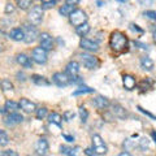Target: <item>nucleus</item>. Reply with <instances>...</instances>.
<instances>
[{"instance_id":"nucleus-43","label":"nucleus","mask_w":156,"mask_h":156,"mask_svg":"<svg viewBox=\"0 0 156 156\" xmlns=\"http://www.w3.org/2000/svg\"><path fill=\"white\" fill-rule=\"evenodd\" d=\"M85 154H86L87 156H96L95 151H92L91 148H86V150H85Z\"/></svg>"},{"instance_id":"nucleus-29","label":"nucleus","mask_w":156,"mask_h":156,"mask_svg":"<svg viewBox=\"0 0 156 156\" xmlns=\"http://www.w3.org/2000/svg\"><path fill=\"white\" fill-rule=\"evenodd\" d=\"M47 115H48V109L46 108V107H42V108L37 109V119L38 120H43Z\"/></svg>"},{"instance_id":"nucleus-47","label":"nucleus","mask_w":156,"mask_h":156,"mask_svg":"<svg viewBox=\"0 0 156 156\" xmlns=\"http://www.w3.org/2000/svg\"><path fill=\"white\" fill-rule=\"evenodd\" d=\"M152 136H154V139H155V142H156V131H152Z\"/></svg>"},{"instance_id":"nucleus-40","label":"nucleus","mask_w":156,"mask_h":156,"mask_svg":"<svg viewBox=\"0 0 156 156\" xmlns=\"http://www.w3.org/2000/svg\"><path fill=\"white\" fill-rule=\"evenodd\" d=\"M130 29H131L133 31H136V33H139V34H143V30H142V29H139L138 25H134V23H131Z\"/></svg>"},{"instance_id":"nucleus-18","label":"nucleus","mask_w":156,"mask_h":156,"mask_svg":"<svg viewBox=\"0 0 156 156\" xmlns=\"http://www.w3.org/2000/svg\"><path fill=\"white\" fill-rule=\"evenodd\" d=\"M17 62L23 68H31L33 66L31 58L27 55H25V53H20V55H17Z\"/></svg>"},{"instance_id":"nucleus-38","label":"nucleus","mask_w":156,"mask_h":156,"mask_svg":"<svg viewBox=\"0 0 156 156\" xmlns=\"http://www.w3.org/2000/svg\"><path fill=\"white\" fill-rule=\"evenodd\" d=\"M138 109H139L140 112H142V113H144L146 116H148V117H151V119H152V120H156V116H154L152 113H151V112H148V111H146V109H143V108H142V107H139V105H138Z\"/></svg>"},{"instance_id":"nucleus-34","label":"nucleus","mask_w":156,"mask_h":156,"mask_svg":"<svg viewBox=\"0 0 156 156\" xmlns=\"http://www.w3.org/2000/svg\"><path fill=\"white\" fill-rule=\"evenodd\" d=\"M80 116H81L82 122H86L87 119H89V112H87V109L83 108V107H80Z\"/></svg>"},{"instance_id":"nucleus-20","label":"nucleus","mask_w":156,"mask_h":156,"mask_svg":"<svg viewBox=\"0 0 156 156\" xmlns=\"http://www.w3.org/2000/svg\"><path fill=\"white\" fill-rule=\"evenodd\" d=\"M154 61L152 58H150L148 56H143L140 58V68H142L143 70H147V72H151L154 69Z\"/></svg>"},{"instance_id":"nucleus-7","label":"nucleus","mask_w":156,"mask_h":156,"mask_svg":"<svg viewBox=\"0 0 156 156\" xmlns=\"http://www.w3.org/2000/svg\"><path fill=\"white\" fill-rule=\"evenodd\" d=\"M42 18H43V8L41 5H35L29 13V21L33 25H39L42 22Z\"/></svg>"},{"instance_id":"nucleus-14","label":"nucleus","mask_w":156,"mask_h":156,"mask_svg":"<svg viewBox=\"0 0 156 156\" xmlns=\"http://www.w3.org/2000/svg\"><path fill=\"white\" fill-rule=\"evenodd\" d=\"M23 121V117L22 115L20 113H9L8 117H5V124L8 126H13V125H17V124H21Z\"/></svg>"},{"instance_id":"nucleus-33","label":"nucleus","mask_w":156,"mask_h":156,"mask_svg":"<svg viewBox=\"0 0 156 156\" xmlns=\"http://www.w3.org/2000/svg\"><path fill=\"white\" fill-rule=\"evenodd\" d=\"M42 2V8L43 9H50L56 4L55 0H41Z\"/></svg>"},{"instance_id":"nucleus-31","label":"nucleus","mask_w":156,"mask_h":156,"mask_svg":"<svg viewBox=\"0 0 156 156\" xmlns=\"http://www.w3.org/2000/svg\"><path fill=\"white\" fill-rule=\"evenodd\" d=\"M31 2H33V0H17L18 7L21 8V9H23V11H25V9H27L31 5Z\"/></svg>"},{"instance_id":"nucleus-35","label":"nucleus","mask_w":156,"mask_h":156,"mask_svg":"<svg viewBox=\"0 0 156 156\" xmlns=\"http://www.w3.org/2000/svg\"><path fill=\"white\" fill-rule=\"evenodd\" d=\"M74 112H72V111H65L64 112V115H62V119H64L65 121H72L73 119H74Z\"/></svg>"},{"instance_id":"nucleus-17","label":"nucleus","mask_w":156,"mask_h":156,"mask_svg":"<svg viewBox=\"0 0 156 156\" xmlns=\"http://www.w3.org/2000/svg\"><path fill=\"white\" fill-rule=\"evenodd\" d=\"M122 83H124V87L126 90H134L135 89V85H136V82H135V78L133 76H130V74H125L122 77Z\"/></svg>"},{"instance_id":"nucleus-16","label":"nucleus","mask_w":156,"mask_h":156,"mask_svg":"<svg viewBox=\"0 0 156 156\" xmlns=\"http://www.w3.org/2000/svg\"><path fill=\"white\" fill-rule=\"evenodd\" d=\"M9 38L13 39L16 42H21V41H25V33H23L22 29L20 27H14L9 31Z\"/></svg>"},{"instance_id":"nucleus-44","label":"nucleus","mask_w":156,"mask_h":156,"mask_svg":"<svg viewBox=\"0 0 156 156\" xmlns=\"http://www.w3.org/2000/svg\"><path fill=\"white\" fill-rule=\"evenodd\" d=\"M62 136H64V138L68 140V142H73V140H74V138H73L72 135H68V134H62Z\"/></svg>"},{"instance_id":"nucleus-37","label":"nucleus","mask_w":156,"mask_h":156,"mask_svg":"<svg viewBox=\"0 0 156 156\" xmlns=\"http://www.w3.org/2000/svg\"><path fill=\"white\" fill-rule=\"evenodd\" d=\"M143 14H144V16L147 17L148 20H152V21H156V12H155V11H146Z\"/></svg>"},{"instance_id":"nucleus-8","label":"nucleus","mask_w":156,"mask_h":156,"mask_svg":"<svg viewBox=\"0 0 156 156\" xmlns=\"http://www.w3.org/2000/svg\"><path fill=\"white\" fill-rule=\"evenodd\" d=\"M23 33H25V43H33V42H35L37 41V38L39 37V34H38V30L34 26L31 25H23Z\"/></svg>"},{"instance_id":"nucleus-12","label":"nucleus","mask_w":156,"mask_h":156,"mask_svg":"<svg viewBox=\"0 0 156 156\" xmlns=\"http://www.w3.org/2000/svg\"><path fill=\"white\" fill-rule=\"evenodd\" d=\"M65 73L70 77V80H73V78L77 77V76H78V73H80V64H78L77 61H70L69 64L66 65Z\"/></svg>"},{"instance_id":"nucleus-23","label":"nucleus","mask_w":156,"mask_h":156,"mask_svg":"<svg viewBox=\"0 0 156 156\" xmlns=\"http://www.w3.org/2000/svg\"><path fill=\"white\" fill-rule=\"evenodd\" d=\"M48 121H50V124H52V125L60 126L62 122V117H61V115L56 113V112H52V113L48 115Z\"/></svg>"},{"instance_id":"nucleus-32","label":"nucleus","mask_w":156,"mask_h":156,"mask_svg":"<svg viewBox=\"0 0 156 156\" xmlns=\"http://www.w3.org/2000/svg\"><path fill=\"white\" fill-rule=\"evenodd\" d=\"M148 146H150V140H148L147 138H144V136H143V138H140V139H139V148L142 150V151H146V150H147V148H148Z\"/></svg>"},{"instance_id":"nucleus-21","label":"nucleus","mask_w":156,"mask_h":156,"mask_svg":"<svg viewBox=\"0 0 156 156\" xmlns=\"http://www.w3.org/2000/svg\"><path fill=\"white\" fill-rule=\"evenodd\" d=\"M31 81L38 86H48L50 85V81H48L46 77H42V76H38V74L31 76Z\"/></svg>"},{"instance_id":"nucleus-6","label":"nucleus","mask_w":156,"mask_h":156,"mask_svg":"<svg viewBox=\"0 0 156 156\" xmlns=\"http://www.w3.org/2000/svg\"><path fill=\"white\" fill-rule=\"evenodd\" d=\"M52 81H53V83L58 87H65L72 82L70 77L68 76L66 73H61V72L55 73V74L52 76Z\"/></svg>"},{"instance_id":"nucleus-4","label":"nucleus","mask_w":156,"mask_h":156,"mask_svg":"<svg viewBox=\"0 0 156 156\" xmlns=\"http://www.w3.org/2000/svg\"><path fill=\"white\" fill-rule=\"evenodd\" d=\"M82 58V64H83L87 69H98L100 65V61H99V58L95 57L94 55H90V53H83V55L81 56Z\"/></svg>"},{"instance_id":"nucleus-51","label":"nucleus","mask_w":156,"mask_h":156,"mask_svg":"<svg viewBox=\"0 0 156 156\" xmlns=\"http://www.w3.org/2000/svg\"><path fill=\"white\" fill-rule=\"evenodd\" d=\"M55 2H57V0H55Z\"/></svg>"},{"instance_id":"nucleus-10","label":"nucleus","mask_w":156,"mask_h":156,"mask_svg":"<svg viewBox=\"0 0 156 156\" xmlns=\"http://www.w3.org/2000/svg\"><path fill=\"white\" fill-rule=\"evenodd\" d=\"M39 42H41V47L44 48L46 51H50L52 50L53 47V39L48 33H42L39 35Z\"/></svg>"},{"instance_id":"nucleus-27","label":"nucleus","mask_w":156,"mask_h":156,"mask_svg":"<svg viewBox=\"0 0 156 156\" xmlns=\"http://www.w3.org/2000/svg\"><path fill=\"white\" fill-rule=\"evenodd\" d=\"M0 87H2L3 91H12L13 90V83L9 80H7V78H4V80H2V82H0Z\"/></svg>"},{"instance_id":"nucleus-50","label":"nucleus","mask_w":156,"mask_h":156,"mask_svg":"<svg viewBox=\"0 0 156 156\" xmlns=\"http://www.w3.org/2000/svg\"><path fill=\"white\" fill-rule=\"evenodd\" d=\"M120 2H124V0H120Z\"/></svg>"},{"instance_id":"nucleus-49","label":"nucleus","mask_w":156,"mask_h":156,"mask_svg":"<svg viewBox=\"0 0 156 156\" xmlns=\"http://www.w3.org/2000/svg\"><path fill=\"white\" fill-rule=\"evenodd\" d=\"M0 51H2V46H0Z\"/></svg>"},{"instance_id":"nucleus-28","label":"nucleus","mask_w":156,"mask_h":156,"mask_svg":"<svg viewBox=\"0 0 156 156\" xmlns=\"http://www.w3.org/2000/svg\"><path fill=\"white\" fill-rule=\"evenodd\" d=\"M91 92H94V89H91V87H86V86H82L80 87L78 90H76L73 92V95L77 96V95H81V94H91Z\"/></svg>"},{"instance_id":"nucleus-39","label":"nucleus","mask_w":156,"mask_h":156,"mask_svg":"<svg viewBox=\"0 0 156 156\" xmlns=\"http://www.w3.org/2000/svg\"><path fill=\"white\" fill-rule=\"evenodd\" d=\"M13 12H14V5L12 3H8L5 5V13L9 14V13H13Z\"/></svg>"},{"instance_id":"nucleus-36","label":"nucleus","mask_w":156,"mask_h":156,"mask_svg":"<svg viewBox=\"0 0 156 156\" xmlns=\"http://www.w3.org/2000/svg\"><path fill=\"white\" fill-rule=\"evenodd\" d=\"M0 156H18V154L14 150H4L0 152Z\"/></svg>"},{"instance_id":"nucleus-26","label":"nucleus","mask_w":156,"mask_h":156,"mask_svg":"<svg viewBox=\"0 0 156 156\" xmlns=\"http://www.w3.org/2000/svg\"><path fill=\"white\" fill-rule=\"evenodd\" d=\"M76 9H74V7L73 5H69V4H65V5H62L61 8H60V14H62V16H70V14L74 12Z\"/></svg>"},{"instance_id":"nucleus-13","label":"nucleus","mask_w":156,"mask_h":156,"mask_svg":"<svg viewBox=\"0 0 156 156\" xmlns=\"http://www.w3.org/2000/svg\"><path fill=\"white\" fill-rule=\"evenodd\" d=\"M20 108L23 112H26V113H31V112L37 111V105L35 103H33L29 99H21L20 100Z\"/></svg>"},{"instance_id":"nucleus-41","label":"nucleus","mask_w":156,"mask_h":156,"mask_svg":"<svg viewBox=\"0 0 156 156\" xmlns=\"http://www.w3.org/2000/svg\"><path fill=\"white\" fill-rule=\"evenodd\" d=\"M138 2L142 4V5H151L154 3V0H138Z\"/></svg>"},{"instance_id":"nucleus-48","label":"nucleus","mask_w":156,"mask_h":156,"mask_svg":"<svg viewBox=\"0 0 156 156\" xmlns=\"http://www.w3.org/2000/svg\"><path fill=\"white\" fill-rule=\"evenodd\" d=\"M154 42L156 43V31H154Z\"/></svg>"},{"instance_id":"nucleus-3","label":"nucleus","mask_w":156,"mask_h":156,"mask_svg":"<svg viewBox=\"0 0 156 156\" xmlns=\"http://www.w3.org/2000/svg\"><path fill=\"white\" fill-rule=\"evenodd\" d=\"M69 18H70V23L73 26H80L87 22V14L82 9H76L69 16Z\"/></svg>"},{"instance_id":"nucleus-5","label":"nucleus","mask_w":156,"mask_h":156,"mask_svg":"<svg viewBox=\"0 0 156 156\" xmlns=\"http://www.w3.org/2000/svg\"><path fill=\"white\" fill-rule=\"evenodd\" d=\"M31 58H33L34 62H37V64H39V65L46 64L47 62V51L42 47H35L33 50Z\"/></svg>"},{"instance_id":"nucleus-11","label":"nucleus","mask_w":156,"mask_h":156,"mask_svg":"<svg viewBox=\"0 0 156 156\" xmlns=\"http://www.w3.org/2000/svg\"><path fill=\"white\" fill-rule=\"evenodd\" d=\"M80 46L81 48H83L86 51H90V52H96L99 50V46H98V43L91 41V39H87V38H82L81 42H80Z\"/></svg>"},{"instance_id":"nucleus-30","label":"nucleus","mask_w":156,"mask_h":156,"mask_svg":"<svg viewBox=\"0 0 156 156\" xmlns=\"http://www.w3.org/2000/svg\"><path fill=\"white\" fill-rule=\"evenodd\" d=\"M9 142V138H8V135L5 131H3V130H0V147H3V146H7Z\"/></svg>"},{"instance_id":"nucleus-19","label":"nucleus","mask_w":156,"mask_h":156,"mask_svg":"<svg viewBox=\"0 0 156 156\" xmlns=\"http://www.w3.org/2000/svg\"><path fill=\"white\" fill-rule=\"evenodd\" d=\"M92 103L95 104V107H98L99 109H105L109 105V100L107 99L105 96H101V95H99V96H96L94 100H92Z\"/></svg>"},{"instance_id":"nucleus-15","label":"nucleus","mask_w":156,"mask_h":156,"mask_svg":"<svg viewBox=\"0 0 156 156\" xmlns=\"http://www.w3.org/2000/svg\"><path fill=\"white\" fill-rule=\"evenodd\" d=\"M112 113H113L116 117H119V119L121 120H125L126 119V116H128V112H126V109L124 108L122 105H120V104H112Z\"/></svg>"},{"instance_id":"nucleus-9","label":"nucleus","mask_w":156,"mask_h":156,"mask_svg":"<svg viewBox=\"0 0 156 156\" xmlns=\"http://www.w3.org/2000/svg\"><path fill=\"white\" fill-rule=\"evenodd\" d=\"M48 150H50V144H48L46 138H41L37 140L35 143V151L39 156H46L48 154Z\"/></svg>"},{"instance_id":"nucleus-24","label":"nucleus","mask_w":156,"mask_h":156,"mask_svg":"<svg viewBox=\"0 0 156 156\" xmlns=\"http://www.w3.org/2000/svg\"><path fill=\"white\" fill-rule=\"evenodd\" d=\"M60 151H61L62 155H66V156H78V151H80V148L78 147L70 148V147H68V146H61Z\"/></svg>"},{"instance_id":"nucleus-2","label":"nucleus","mask_w":156,"mask_h":156,"mask_svg":"<svg viewBox=\"0 0 156 156\" xmlns=\"http://www.w3.org/2000/svg\"><path fill=\"white\" fill-rule=\"evenodd\" d=\"M92 148H94L96 155H105L107 154V146L104 143L103 138L99 134H94L92 135Z\"/></svg>"},{"instance_id":"nucleus-46","label":"nucleus","mask_w":156,"mask_h":156,"mask_svg":"<svg viewBox=\"0 0 156 156\" xmlns=\"http://www.w3.org/2000/svg\"><path fill=\"white\" fill-rule=\"evenodd\" d=\"M119 156H131V155H130L129 152H121Z\"/></svg>"},{"instance_id":"nucleus-22","label":"nucleus","mask_w":156,"mask_h":156,"mask_svg":"<svg viewBox=\"0 0 156 156\" xmlns=\"http://www.w3.org/2000/svg\"><path fill=\"white\" fill-rule=\"evenodd\" d=\"M4 108H5V111L9 112V113H16L20 109V103H16V101H13V100H7Z\"/></svg>"},{"instance_id":"nucleus-25","label":"nucleus","mask_w":156,"mask_h":156,"mask_svg":"<svg viewBox=\"0 0 156 156\" xmlns=\"http://www.w3.org/2000/svg\"><path fill=\"white\" fill-rule=\"evenodd\" d=\"M89 31H90V25H89L87 22H86V23H83V25L77 26V29H76V33H77L80 37H82V38H83V37H85Z\"/></svg>"},{"instance_id":"nucleus-1","label":"nucleus","mask_w":156,"mask_h":156,"mask_svg":"<svg viewBox=\"0 0 156 156\" xmlns=\"http://www.w3.org/2000/svg\"><path fill=\"white\" fill-rule=\"evenodd\" d=\"M128 44H129V41L126 35L122 31H119L116 30L111 34L109 37V47L113 50L115 52H124L128 50Z\"/></svg>"},{"instance_id":"nucleus-45","label":"nucleus","mask_w":156,"mask_h":156,"mask_svg":"<svg viewBox=\"0 0 156 156\" xmlns=\"http://www.w3.org/2000/svg\"><path fill=\"white\" fill-rule=\"evenodd\" d=\"M17 77H18V78H17L18 81H22V82L25 81V78H23V77H25V76H23V73H18V74H17Z\"/></svg>"},{"instance_id":"nucleus-42","label":"nucleus","mask_w":156,"mask_h":156,"mask_svg":"<svg viewBox=\"0 0 156 156\" xmlns=\"http://www.w3.org/2000/svg\"><path fill=\"white\" fill-rule=\"evenodd\" d=\"M65 3L66 4H69V5H73V7H76L78 3H80V0H65Z\"/></svg>"}]
</instances>
